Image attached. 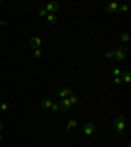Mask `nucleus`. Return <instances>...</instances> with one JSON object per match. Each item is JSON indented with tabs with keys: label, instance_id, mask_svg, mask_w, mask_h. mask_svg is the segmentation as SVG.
<instances>
[{
	"label": "nucleus",
	"instance_id": "f257e3e1",
	"mask_svg": "<svg viewBox=\"0 0 131 147\" xmlns=\"http://www.w3.org/2000/svg\"><path fill=\"white\" fill-rule=\"evenodd\" d=\"M114 128L118 132V135L122 137L123 133H125V129H126V118L125 116H117L116 119H114Z\"/></svg>",
	"mask_w": 131,
	"mask_h": 147
},
{
	"label": "nucleus",
	"instance_id": "f03ea898",
	"mask_svg": "<svg viewBox=\"0 0 131 147\" xmlns=\"http://www.w3.org/2000/svg\"><path fill=\"white\" fill-rule=\"evenodd\" d=\"M127 56V49L125 47H119L118 50H114V59L117 62H123Z\"/></svg>",
	"mask_w": 131,
	"mask_h": 147
},
{
	"label": "nucleus",
	"instance_id": "7ed1b4c3",
	"mask_svg": "<svg viewBox=\"0 0 131 147\" xmlns=\"http://www.w3.org/2000/svg\"><path fill=\"white\" fill-rule=\"evenodd\" d=\"M94 124L93 122H85L84 126H83V133H84L87 137H91L92 134L94 133Z\"/></svg>",
	"mask_w": 131,
	"mask_h": 147
},
{
	"label": "nucleus",
	"instance_id": "20e7f679",
	"mask_svg": "<svg viewBox=\"0 0 131 147\" xmlns=\"http://www.w3.org/2000/svg\"><path fill=\"white\" fill-rule=\"evenodd\" d=\"M45 9L47 11V13H55L59 11V4L56 3V1H51V3H47L46 7H45Z\"/></svg>",
	"mask_w": 131,
	"mask_h": 147
},
{
	"label": "nucleus",
	"instance_id": "39448f33",
	"mask_svg": "<svg viewBox=\"0 0 131 147\" xmlns=\"http://www.w3.org/2000/svg\"><path fill=\"white\" fill-rule=\"evenodd\" d=\"M29 45H30L33 49H39L41 45H42V41H41L39 37H31L30 41H29Z\"/></svg>",
	"mask_w": 131,
	"mask_h": 147
},
{
	"label": "nucleus",
	"instance_id": "423d86ee",
	"mask_svg": "<svg viewBox=\"0 0 131 147\" xmlns=\"http://www.w3.org/2000/svg\"><path fill=\"white\" fill-rule=\"evenodd\" d=\"M118 7H119V4H118V3L113 1V3H109L108 5H106L105 11H106L108 13H116L117 11H118Z\"/></svg>",
	"mask_w": 131,
	"mask_h": 147
},
{
	"label": "nucleus",
	"instance_id": "0eeeda50",
	"mask_svg": "<svg viewBox=\"0 0 131 147\" xmlns=\"http://www.w3.org/2000/svg\"><path fill=\"white\" fill-rule=\"evenodd\" d=\"M41 105H42V108H43L45 110H49V109H51V105H53V103H51L50 97L45 96L43 99H42V101H41Z\"/></svg>",
	"mask_w": 131,
	"mask_h": 147
},
{
	"label": "nucleus",
	"instance_id": "6e6552de",
	"mask_svg": "<svg viewBox=\"0 0 131 147\" xmlns=\"http://www.w3.org/2000/svg\"><path fill=\"white\" fill-rule=\"evenodd\" d=\"M70 107H71V103H70L68 97H66V99H62V100H60V103H59L60 110H67Z\"/></svg>",
	"mask_w": 131,
	"mask_h": 147
},
{
	"label": "nucleus",
	"instance_id": "1a4fd4ad",
	"mask_svg": "<svg viewBox=\"0 0 131 147\" xmlns=\"http://www.w3.org/2000/svg\"><path fill=\"white\" fill-rule=\"evenodd\" d=\"M58 95H59L60 100H62V99H66V97H68V96H71V95H74V92H72L71 88H64V89H62V91L58 92Z\"/></svg>",
	"mask_w": 131,
	"mask_h": 147
},
{
	"label": "nucleus",
	"instance_id": "9d476101",
	"mask_svg": "<svg viewBox=\"0 0 131 147\" xmlns=\"http://www.w3.org/2000/svg\"><path fill=\"white\" fill-rule=\"evenodd\" d=\"M121 79H122V81H125V83H130V81H131V75H130V72H128V71L122 72Z\"/></svg>",
	"mask_w": 131,
	"mask_h": 147
},
{
	"label": "nucleus",
	"instance_id": "9b49d317",
	"mask_svg": "<svg viewBox=\"0 0 131 147\" xmlns=\"http://www.w3.org/2000/svg\"><path fill=\"white\" fill-rule=\"evenodd\" d=\"M46 20L50 22V24H54V22L58 20V17L55 16V13H47V15H46Z\"/></svg>",
	"mask_w": 131,
	"mask_h": 147
},
{
	"label": "nucleus",
	"instance_id": "f8f14e48",
	"mask_svg": "<svg viewBox=\"0 0 131 147\" xmlns=\"http://www.w3.org/2000/svg\"><path fill=\"white\" fill-rule=\"evenodd\" d=\"M122 70L121 68H118V67H114V68L112 70V74H113V76L114 78H121V75H122Z\"/></svg>",
	"mask_w": 131,
	"mask_h": 147
},
{
	"label": "nucleus",
	"instance_id": "ddd939ff",
	"mask_svg": "<svg viewBox=\"0 0 131 147\" xmlns=\"http://www.w3.org/2000/svg\"><path fill=\"white\" fill-rule=\"evenodd\" d=\"M78 126V121L76 119H70L68 122H67V130H70V129H72V128H76Z\"/></svg>",
	"mask_w": 131,
	"mask_h": 147
},
{
	"label": "nucleus",
	"instance_id": "4468645a",
	"mask_svg": "<svg viewBox=\"0 0 131 147\" xmlns=\"http://www.w3.org/2000/svg\"><path fill=\"white\" fill-rule=\"evenodd\" d=\"M128 11V4H122V5H119L118 7V11L117 12H119V13H125V12H127Z\"/></svg>",
	"mask_w": 131,
	"mask_h": 147
},
{
	"label": "nucleus",
	"instance_id": "2eb2a0df",
	"mask_svg": "<svg viewBox=\"0 0 131 147\" xmlns=\"http://www.w3.org/2000/svg\"><path fill=\"white\" fill-rule=\"evenodd\" d=\"M119 38H121V41H123V42H128V41H130V34H128L127 32H123V33L119 36Z\"/></svg>",
	"mask_w": 131,
	"mask_h": 147
},
{
	"label": "nucleus",
	"instance_id": "dca6fc26",
	"mask_svg": "<svg viewBox=\"0 0 131 147\" xmlns=\"http://www.w3.org/2000/svg\"><path fill=\"white\" fill-rule=\"evenodd\" d=\"M33 56H34L35 59H41V58H42V51H41V49H34V50H33Z\"/></svg>",
	"mask_w": 131,
	"mask_h": 147
},
{
	"label": "nucleus",
	"instance_id": "f3484780",
	"mask_svg": "<svg viewBox=\"0 0 131 147\" xmlns=\"http://www.w3.org/2000/svg\"><path fill=\"white\" fill-rule=\"evenodd\" d=\"M68 99H70V103H71V105H74V104H78V103H79L78 95H71Z\"/></svg>",
	"mask_w": 131,
	"mask_h": 147
},
{
	"label": "nucleus",
	"instance_id": "a211bd4d",
	"mask_svg": "<svg viewBox=\"0 0 131 147\" xmlns=\"http://www.w3.org/2000/svg\"><path fill=\"white\" fill-rule=\"evenodd\" d=\"M8 109H9V104L8 103H1L0 104V110H1V112H7Z\"/></svg>",
	"mask_w": 131,
	"mask_h": 147
},
{
	"label": "nucleus",
	"instance_id": "6ab92c4d",
	"mask_svg": "<svg viewBox=\"0 0 131 147\" xmlns=\"http://www.w3.org/2000/svg\"><path fill=\"white\" fill-rule=\"evenodd\" d=\"M51 110H53L54 113H58L60 110V108H59V103H55V104H53L51 105Z\"/></svg>",
	"mask_w": 131,
	"mask_h": 147
},
{
	"label": "nucleus",
	"instance_id": "aec40b11",
	"mask_svg": "<svg viewBox=\"0 0 131 147\" xmlns=\"http://www.w3.org/2000/svg\"><path fill=\"white\" fill-rule=\"evenodd\" d=\"M105 56L109 58V59H113V58H114V50H108L105 53Z\"/></svg>",
	"mask_w": 131,
	"mask_h": 147
},
{
	"label": "nucleus",
	"instance_id": "412c9836",
	"mask_svg": "<svg viewBox=\"0 0 131 147\" xmlns=\"http://www.w3.org/2000/svg\"><path fill=\"white\" fill-rule=\"evenodd\" d=\"M38 15H39V16H42V17H43V16H46V15H47V11L45 9V8H41V9L38 11Z\"/></svg>",
	"mask_w": 131,
	"mask_h": 147
},
{
	"label": "nucleus",
	"instance_id": "4be33fe9",
	"mask_svg": "<svg viewBox=\"0 0 131 147\" xmlns=\"http://www.w3.org/2000/svg\"><path fill=\"white\" fill-rule=\"evenodd\" d=\"M113 83H114V84H117V85H119V84H122V79L121 78H114Z\"/></svg>",
	"mask_w": 131,
	"mask_h": 147
},
{
	"label": "nucleus",
	"instance_id": "5701e85b",
	"mask_svg": "<svg viewBox=\"0 0 131 147\" xmlns=\"http://www.w3.org/2000/svg\"><path fill=\"white\" fill-rule=\"evenodd\" d=\"M7 24H8V22H7V21H3V20H0V25H7Z\"/></svg>",
	"mask_w": 131,
	"mask_h": 147
},
{
	"label": "nucleus",
	"instance_id": "b1692460",
	"mask_svg": "<svg viewBox=\"0 0 131 147\" xmlns=\"http://www.w3.org/2000/svg\"><path fill=\"white\" fill-rule=\"evenodd\" d=\"M3 129H4V125H3V122H0V133L3 132Z\"/></svg>",
	"mask_w": 131,
	"mask_h": 147
},
{
	"label": "nucleus",
	"instance_id": "393cba45",
	"mask_svg": "<svg viewBox=\"0 0 131 147\" xmlns=\"http://www.w3.org/2000/svg\"><path fill=\"white\" fill-rule=\"evenodd\" d=\"M3 141V137H1V134H0V142Z\"/></svg>",
	"mask_w": 131,
	"mask_h": 147
},
{
	"label": "nucleus",
	"instance_id": "a878e982",
	"mask_svg": "<svg viewBox=\"0 0 131 147\" xmlns=\"http://www.w3.org/2000/svg\"><path fill=\"white\" fill-rule=\"evenodd\" d=\"M0 7H1V1H0Z\"/></svg>",
	"mask_w": 131,
	"mask_h": 147
}]
</instances>
